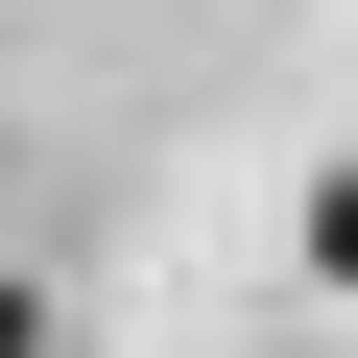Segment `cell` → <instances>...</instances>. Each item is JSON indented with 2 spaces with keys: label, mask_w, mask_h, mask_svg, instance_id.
<instances>
[{
  "label": "cell",
  "mask_w": 358,
  "mask_h": 358,
  "mask_svg": "<svg viewBox=\"0 0 358 358\" xmlns=\"http://www.w3.org/2000/svg\"><path fill=\"white\" fill-rule=\"evenodd\" d=\"M0 358H48V310H24V287H0Z\"/></svg>",
  "instance_id": "7a4b0ae2"
},
{
  "label": "cell",
  "mask_w": 358,
  "mask_h": 358,
  "mask_svg": "<svg viewBox=\"0 0 358 358\" xmlns=\"http://www.w3.org/2000/svg\"><path fill=\"white\" fill-rule=\"evenodd\" d=\"M310 263H334V287H358V167H334V192H310Z\"/></svg>",
  "instance_id": "6da1fadb"
}]
</instances>
